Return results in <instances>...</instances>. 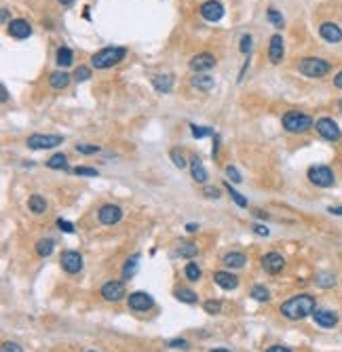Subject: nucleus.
Returning a JSON list of instances; mask_svg holds the SVG:
<instances>
[{
    "instance_id": "nucleus-1",
    "label": "nucleus",
    "mask_w": 342,
    "mask_h": 352,
    "mask_svg": "<svg viewBox=\"0 0 342 352\" xmlns=\"http://www.w3.org/2000/svg\"><path fill=\"white\" fill-rule=\"evenodd\" d=\"M279 312L289 321H302V319H306V316H311L315 312V297L309 295V293L294 295V297H289L287 302L281 304Z\"/></svg>"
},
{
    "instance_id": "nucleus-2",
    "label": "nucleus",
    "mask_w": 342,
    "mask_h": 352,
    "mask_svg": "<svg viewBox=\"0 0 342 352\" xmlns=\"http://www.w3.org/2000/svg\"><path fill=\"white\" fill-rule=\"evenodd\" d=\"M125 57H127L125 47H104L91 55V65L95 70H108L116 63H121Z\"/></svg>"
},
{
    "instance_id": "nucleus-3",
    "label": "nucleus",
    "mask_w": 342,
    "mask_h": 352,
    "mask_svg": "<svg viewBox=\"0 0 342 352\" xmlns=\"http://www.w3.org/2000/svg\"><path fill=\"white\" fill-rule=\"evenodd\" d=\"M281 125L287 133H294V135H302L306 131H311L315 127V120L309 116V114H304V112H298V110H289L283 114L281 118Z\"/></svg>"
},
{
    "instance_id": "nucleus-4",
    "label": "nucleus",
    "mask_w": 342,
    "mask_h": 352,
    "mask_svg": "<svg viewBox=\"0 0 342 352\" xmlns=\"http://www.w3.org/2000/svg\"><path fill=\"white\" fill-rule=\"evenodd\" d=\"M298 72L306 78H323L332 72V63L323 57H304L298 61Z\"/></svg>"
},
{
    "instance_id": "nucleus-5",
    "label": "nucleus",
    "mask_w": 342,
    "mask_h": 352,
    "mask_svg": "<svg viewBox=\"0 0 342 352\" xmlns=\"http://www.w3.org/2000/svg\"><path fill=\"white\" fill-rule=\"evenodd\" d=\"M306 178L317 188H332L336 184V175L328 165H313L306 173Z\"/></svg>"
},
{
    "instance_id": "nucleus-6",
    "label": "nucleus",
    "mask_w": 342,
    "mask_h": 352,
    "mask_svg": "<svg viewBox=\"0 0 342 352\" xmlns=\"http://www.w3.org/2000/svg\"><path fill=\"white\" fill-rule=\"evenodd\" d=\"M26 144L30 150H51V148H57L63 144V137L61 135H45V133H34L26 139Z\"/></svg>"
},
{
    "instance_id": "nucleus-7",
    "label": "nucleus",
    "mask_w": 342,
    "mask_h": 352,
    "mask_svg": "<svg viewBox=\"0 0 342 352\" xmlns=\"http://www.w3.org/2000/svg\"><path fill=\"white\" fill-rule=\"evenodd\" d=\"M315 129L317 133L323 137V139H328V142H338V139L342 137V131L338 127V122L330 116H323V118H317L315 120Z\"/></svg>"
},
{
    "instance_id": "nucleus-8",
    "label": "nucleus",
    "mask_w": 342,
    "mask_h": 352,
    "mask_svg": "<svg viewBox=\"0 0 342 352\" xmlns=\"http://www.w3.org/2000/svg\"><path fill=\"white\" fill-rule=\"evenodd\" d=\"M97 219H99V224H104V226H114V224H118V222L123 219V209L118 207V205L106 203V205L99 207Z\"/></svg>"
},
{
    "instance_id": "nucleus-9",
    "label": "nucleus",
    "mask_w": 342,
    "mask_h": 352,
    "mask_svg": "<svg viewBox=\"0 0 342 352\" xmlns=\"http://www.w3.org/2000/svg\"><path fill=\"white\" fill-rule=\"evenodd\" d=\"M99 295L104 297L106 302H121L125 297V285L121 280H108V283L101 285Z\"/></svg>"
},
{
    "instance_id": "nucleus-10",
    "label": "nucleus",
    "mask_w": 342,
    "mask_h": 352,
    "mask_svg": "<svg viewBox=\"0 0 342 352\" xmlns=\"http://www.w3.org/2000/svg\"><path fill=\"white\" fill-rule=\"evenodd\" d=\"M199 13H201V17L205 21L216 24V21H220L222 17H224V5L218 3V0H207V3L201 5Z\"/></svg>"
},
{
    "instance_id": "nucleus-11",
    "label": "nucleus",
    "mask_w": 342,
    "mask_h": 352,
    "mask_svg": "<svg viewBox=\"0 0 342 352\" xmlns=\"http://www.w3.org/2000/svg\"><path fill=\"white\" fill-rule=\"evenodd\" d=\"M59 261H61V268L68 274H78L82 270V255L78 251H63Z\"/></svg>"
},
{
    "instance_id": "nucleus-12",
    "label": "nucleus",
    "mask_w": 342,
    "mask_h": 352,
    "mask_svg": "<svg viewBox=\"0 0 342 352\" xmlns=\"http://www.w3.org/2000/svg\"><path fill=\"white\" fill-rule=\"evenodd\" d=\"M152 306H155V300H152V295L146 291H135L129 295V308L135 312H146Z\"/></svg>"
},
{
    "instance_id": "nucleus-13",
    "label": "nucleus",
    "mask_w": 342,
    "mask_h": 352,
    "mask_svg": "<svg viewBox=\"0 0 342 352\" xmlns=\"http://www.w3.org/2000/svg\"><path fill=\"white\" fill-rule=\"evenodd\" d=\"M319 36L330 45H338V42H342V28L334 21H323L319 26Z\"/></svg>"
},
{
    "instance_id": "nucleus-14",
    "label": "nucleus",
    "mask_w": 342,
    "mask_h": 352,
    "mask_svg": "<svg viewBox=\"0 0 342 352\" xmlns=\"http://www.w3.org/2000/svg\"><path fill=\"white\" fill-rule=\"evenodd\" d=\"M7 32H9V36L15 38V40H26V38L32 36V26H30V21H26V19H13V21L9 24Z\"/></svg>"
},
{
    "instance_id": "nucleus-15",
    "label": "nucleus",
    "mask_w": 342,
    "mask_h": 352,
    "mask_svg": "<svg viewBox=\"0 0 342 352\" xmlns=\"http://www.w3.org/2000/svg\"><path fill=\"white\" fill-rule=\"evenodd\" d=\"M262 268L268 272V274H279L283 268H285V257L277 251H270L262 257Z\"/></svg>"
},
{
    "instance_id": "nucleus-16",
    "label": "nucleus",
    "mask_w": 342,
    "mask_h": 352,
    "mask_svg": "<svg viewBox=\"0 0 342 352\" xmlns=\"http://www.w3.org/2000/svg\"><path fill=\"white\" fill-rule=\"evenodd\" d=\"M190 70L195 74H199V72H207V70H211L213 65H216V57L211 55V53H199V55H195L193 59H190Z\"/></svg>"
},
{
    "instance_id": "nucleus-17",
    "label": "nucleus",
    "mask_w": 342,
    "mask_h": 352,
    "mask_svg": "<svg viewBox=\"0 0 342 352\" xmlns=\"http://www.w3.org/2000/svg\"><path fill=\"white\" fill-rule=\"evenodd\" d=\"M283 55H285V45H283L281 34H272L270 42H268V59H270V63H281Z\"/></svg>"
},
{
    "instance_id": "nucleus-18",
    "label": "nucleus",
    "mask_w": 342,
    "mask_h": 352,
    "mask_svg": "<svg viewBox=\"0 0 342 352\" xmlns=\"http://www.w3.org/2000/svg\"><path fill=\"white\" fill-rule=\"evenodd\" d=\"M313 319L319 327H326V329H332L336 323H338V314L334 310H315L313 312Z\"/></svg>"
},
{
    "instance_id": "nucleus-19",
    "label": "nucleus",
    "mask_w": 342,
    "mask_h": 352,
    "mask_svg": "<svg viewBox=\"0 0 342 352\" xmlns=\"http://www.w3.org/2000/svg\"><path fill=\"white\" fill-rule=\"evenodd\" d=\"M213 280H216V285H218V287L226 289V291L237 289V285H239V278H237L234 274L226 272V270H218V272L213 274Z\"/></svg>"
},
{
    "instance_id": "nucleus-20",
    "label": "nucleus",
    "mask_w": 342,
    "mask_h": 352,
    "mask_svg": "<svg viewBox=\"0 0 342 352\" xmlns=\"http://www.w3.org/2000/svg\"><path fill=\"white\" fill-rule=\"evenodd\" d=\"M190 173H193V180L197 184H205V182H207V169L203 167L199 156H193L190 158Z\"/></svg>"
},
{
    "instance_id": "nucleus-21",
    "label": "nucleus",
    "mask_w": 342,
    "mask_h": 352,
    "mask_svg": "<svg viewBox=\"0 0 342 352\" xmlns=\"http://www.w3.org/2000/svg\"><path fill=\"white\" fill-rule=\"evenodd\" d=\"M152 84H155V89L159 93H171V89H174V76L171 74H157V76H152Z\"/></svg>"
},
{
    "instance_id": "nucleus-22",
    "label": "nucleus",
    "mask_w": 342,
    "mask_h": 352,
    "mask_svg": "<svg viewBox=\"0 0 342 352\" xmlns=\"http://www.w3.org/2000/svg\"><path fill=\"white\" fill-rule=\"evenodd\" d=\"M49 84L53 86V89H66L68 84H70V74L66 72V70H55L53 74L49 76Z\"/></svg>"
},
{
    "instance_id": "nucleus-23",
    "label": "nucleus",
    "mask_w": 342,
    "mask_h": 352,
    "mask_svg": "<svg viewBox=\"0 0 342 352\" xmlns=\"http://www.w3.org/2000/svg\"><path fill=\"white\" fill-rule=\"evenodd\" d=\"M190 84H193V86H197L199 91L207 93V91H211V89H213L216 80H213V76H207V74H195V76L190 78Z\"/></svg>"
},
{
    "instance_id": "nucleus-24",
    "label": "nucleus",
    "mask_w": 342,
    "mask_h": 352,
    "mask_svg": "<svg viewBox=\"0 0 342 352\" xmlns=\"http://www.w3.org/2000/svg\"><path fill=\"white\" fill-rule=\"evenodd\" d=\"M55 61H57L59 70H63V68H68V65H72V61H74V53H72V49H68V47H59V49H57V55H55Z\"/></svg>"
},
{
    "instance_id": "nucleus-25",
    "label": "nucleus",
    "mask_w": 342,
    "mask_h": 352,
    "mask_svg": "<svg viewBox=\"0 0 342 352\" xmlns=\"http://www.w3.org/2000/svg\"><path fill=\"white\" fill-rule=\"evenodd\" d=\"M245 261H247V257L241 251H230V253L224 255V263L228 268H243Z\"/></svg>"
},
{
    "instance_id": "nucleus-26",
    "label": "nucleus",
    "mask_w": 342,
    "mask_h": 352,
    "mask_svg": "<svg viewBox=\"0 0 342 352\" xmlns=\"http://www.w3.org/2000/svg\"><path fill=\"white\" fill-rule=\"evenodd\" d=\"M174 295H176V300H180L184 304H197V300H199V295L193 289H186V287H178L174 291Z\"/></svg>"
},
{
    "instance_id": "nucleus-27",
    "label": "nucleus",
    "mask_w": 342,
    "mask_h": 352,
    "mask_svg": "<svg viewBox=\"0 0 342 352\" xmlns=\"http://www.w3.org/2000/svg\"><path fill=\"white\" fill-rule=\"evenodd\" d=\"M197 253H199V247H197L195 243H188V240H182L180 243V247H178V255L180 257L193 259V257H197Z\"/></svg>"
},
{
    "instance_id": "nucleus-28",
    "label": "nucleus",
    "mask_w": 342,
    "mask_h": 352,
    "mask_svg": "<svg viewBox=\"0 0 342 352\" xmlns=\"http://www.w3.org/2000/svg\"><path fill=\"white\" fill-rule=\"evenodd\" d=\"M28 207H30L32 213L38 215V213H45V211H47V201L40 194H32L30 201H28Z\"/></svg>"
},
{
    "instance_id": "nucleus-29",
    "label": "nucleus",
    "mask_w": 342,
    "mask_h": 352,
    "mask_svg": "<svg viewBox=\"0 0 342 352\" xmlns=\"http://www.w3.org/2000/svg\"><path fill=\"white\" fill-rule=\"evenodd\" d=\"M47 167L49 169H68V156L66 154H61V152H57V154H53V156H51L49 158V161H47Z\"/></svg>"
},
{
    "instance_id": "nucleus-30",
    "label": "nucleus",
    "mask_w": 342,
    "mask_h": 352,
    "mask_svg": "<svg viewBox=\"0 0 342 352\" xmlns=\"http://www.w3.org/2000/svg\"><path fill=\"white\" fill-rule=\"evenodd\" d=\"M36 253L40 257H49L51 253H53V240H51V238H40L36 243Z\"/></svg>"
},
{
    "instance_id": "nucleus-31",
    "label": "nucleus",
    "mask_w": 342,
    "mask_h": 352,
    "mask_svg": "<svg viewBox=\"0 0 342 352\" xmlns=\"http://www.w3.org/2000/svg\"><path fill=\"white\" fill-rule=\"evenodd\" d=\"M138 263H140V255L135 253V255H131V257L127 259V263L123 266V276H125V278H131V276L135 274V270H138Z\"/></svg>"
},
{
    "instance_id": "nucleus-32",
    "label": "nucleus",
    "mask_w": 342,
    "mask_h": 352,
    "mask_svg": "<svg viewBox=\"0 0 342 352\" xmlns=\"http://www.w3.org/2000/svg\"><path fill=\"white\" fill-rule=\"evenodd\" d=\"M251 297H253L255 302H268V300H270V293H268V289L262 287V285H253V287H251Z\"/></svg>"
},
{
    "instance_id": "nucleus-33",
    "label": "nucleus",
    "mask_w": 342,
    "mask_h": 352,
    "mask_svg": "<svg viewBox=\"0 0 342 352\" xmlns=\"http://www.w3.org/2000/svg\"><path fill=\"white\" fill-rule=\"evenodd\" d=\"M184 274H186V278H188V280H193V283H197V280L201 278V268L197 266L195 261H190V263H186Z\"/></svg>"
},
{
    "instance_id": "nucleus-34",
    "label": "nucleus",
    "mask_w": 342,
    "mask_h": 352,
    "mask_svg": "<svg viewBox=\"0 0 342 352\" xmlns=\"http://www.w3.org/2000/svg\"><path fill=\"white\" fill-rule=\"evenodd\" d=\"M266 17H268V21L275 26V28H283L285 26V19H283V15L277 11V9H268V13H266Z\"/></svg>"
},
{
    "instance_id": "nucleus-35",
    "label": "nucleus",
    "mask_w": 342,
    "mask_h": 352,
    "mask_svg": "<svg viewBox=\"0 0 342 352\" xmlns=\"http://www.w3.org/2000/svg\"><path fill=\"white\" fill-rule=\"evenodd\" d=\"M226 190H228L230 199H232V201H234V203H237L239 207H247V199H245V196L241 194V192H237V190H234V188H232L230 184H226Z\"/></svg>"
},
{
    "instance_id": "nucleus-36",
    "label": "nucleus",
    "mask_w": 342,
    "mask_h": 352,
    "mask_svg": "<svg viewBox=\"0 0 342 352\" xmlns=\"http://www.w3.org/2000/svg\"><path fill=\"white\" fill-rule=\"evenodd\" d=\"M190 133H193V137H197V139H203V137L216 135V133H213V129H209V127H197V125H190Z\"/></svg>"
},
{
    "instance_id": "nucleus-37",
    "label": "nucleus",
    "mask_w": 342,
    "mask_h": 352,
    "mask_svg": "<svg viewBox=\"0 0 342 352\" xmlns=\"http://www.w3.org/2000/svg\"><path fill=\"white\" fill-rule=\"evenodd\" d=\"M74 80L76 82H84V80H89V76H91V70L87 68V65H78L76 70H74Z\"/></svg>"
},
{
    "instance_id": "nucleus-38",
    "label": "nucleus",
    "mask_w": 342,
    "mask_h": 352,
    "mask_svg": "<svg viewBox=\"0 0 342 352\" xmlns=\"http://www.w3.org/2000/svg\"><path fill=\"white\" fill-rule=\"evenodd\" d=\"M315 283H317L319 287H326V289H328V287H334V285H336V278H334L332 274H326V272H323V274H319V276L315 278Z\"/></svg>"
},
{
    "instance_id": "nucleus-39",
    "label": "nucleus",
    "mask_w": 342,
    "mask_h": 352,
    "mask_svg": "<svg viewBox=\"0 0 342 352\" xmlns=\"http://www.w3.org/2000/svg\"><path fill=\"white\" fill-rule=\"evenodd\" d=\"M169 156H171V161H174V165L178 167V169H184L188 163H186V158H184V154L178 150V148H174V150H171L169 152Z\"/></svg>"
},
{
    "instance_id": "nucleus-40",
    "label": "nucleus",
    "mask_w": 342,
    "mask_h": 352,
    "mask_svg": "<svg viewBox=\"0 0 342 352\" xmlns=\"http://www.w3.org/2000/svg\"><path fill=\"white\" fill-rule=\"evenodd\" d=\"M239 49H241L243 55H249V51H251V34H243L241 40H239Z\"/></svg>"
},
{
    "instance_id": "nucleus-41",
    "label": "nucleus",
    "mask_w": 342,
    "mask_h": 352,
    "mask_svg": "<svg viewBox=\"0 0 342 352\" xmlns=\"http://www.w3.org/2000/svg\"><path fill=\"white\" fill-rule=\"evenodd\" d=\"M74 173L80 178H97V169L93 167H74Z\"/></svg>"
},
{
    "instance_id": "nucleus-42",
    "label": "nucleus",
    "mask_w": 342,
    "mask_h": 352,
    "mask_svg": "<svg viewBox=\"0 0 342 352\" xmlns=\"http://www.w3.org/2000/svg\"><path fill=\"white\" fill-rule=\"evenodd\" d=\"M76 152L78 154H97L99 152V146H95V144H78L76 146Z\"/></svg>"
},
{
    "instance_id": "nucleus-43",
    "label": "nucleus",
    "mask_w": 342,
    "mask_h": 352,
    "mask_svg": "<svg viewBox=\"0 0 342 352\" xmlns=\"http://www.w3.org/2000/svg\"><path fill=\"white\" fill-rule=\"evenodd\" d=\"M226 175H228V180L234 182V184H241V182H243V178H241V173H239V169L232 167V165L226 167Z\"/></svg>"
},
{
    "instance_id": "nucleus-44",
    "label": "nucleus",
    "mask_w": 342,
    "mask_h": 352,
    "mask_svg": "<svg viewBox=\"0 0 342 352\" xmlns=\"http://www.w3.org/2000/svg\"><path fill=\"white\" fill-rule=\"evenodd\" d=\"M222 310V304L218 300H209V302H205V312H209V314H218Z\"/></svg>"
},
{
    "instance_id": "nucleus-45",
    "label": "nucleus",
    "mask_w": 342,
    "mask_h": 352,
    "mask_svg": "<svg viewBox=\"0 0 342 352\" xmlns=\"http://www.w3.org/2000/svg\"><path fill=\"white\" fill-rule=\"evenodd\" d=\"M0 352H24L19 344H15V342H5L3 346H0Z\"/></svg>"
},
{
    "instance_id": "nucleus-46",
    "label": "nucleus",
    "mask_w": 342,
    "mask_h": 352,
    "mask_svg": "<svg viewBox=\"0 0 342 352\" xmlns=\"http://www.w3.org/2000/svg\"><path fill=\"white\" fill-rule=\"evenodd\" d=\"M57 226H59V230L68 232V234H72L74 232V226L70 222H66V219H57Z\"/></svg>"
},
{
    "instance_id": "nucleus-47",
    "label": "nucleus",
    "mask_w": 342,
    "mask_h": 352,
    "mask_svg": "<svg viewBox=\"0 0 342 352\" xmlns=\"http://www.w3.org/2000/svg\"><path fill=\"white\" fill-rule=\"evenodd\" d=\"M251 228H253V232H255V234H260V236H268V228H266V226H260V224H253Z\"/></svg>"
},
{
    "instance_id": "nucleus-48",
    "label": "nucleus",
    "mask_w": 342,
    "mask_h": 352,
    "mask_svg": "<svg viewBox=\"0 0 342 352\" xmlns=\"http://www.w3.org/2000/svg\"><path fill=\"white\" fill-rule=\"evenodd\" d=\"M205 196H209V199H218L220 196V190L213 188V186H207L205 188Z\"/></svg>"
},
{
    "instance_id": "nucleus-49",
    "label": "nucleus",
    "mask_w": 342,
    "mask_h": 352,
    "mask_svg": "<svg viewBox=\"0 0 342 352\" xmlns=\"http://www.w3.org/2000/svg\"><path fill=\"white\" fill-rule=\"evenodd\" d=\"M169 348H182L184 350V348H188V342L186 340H171L169 342Z\"/></svg>"
},
{
    "instance_id": "nucleus-50",
    "label": "nucleus",
    "mask_w": 342,
    "mask_h": 352,
    "mask_svg": "<svg viewBox=\"0 0 342 352\" xmlns=\"http://www.w3.org/2000/svg\"><path fill=\"white\" fill-rule=\"evenodd\" d=\"M266 352H292V350H289L287 346H270Z\"/></svg>"
},
{
    "instance_id": "nucleus-51",
    "label": "nucleus",
    "mask_w": 342,
    "mask_h": 352,
    "mask_svg": "<svg viewBox=\"0 0 342 352\" xmlns=\"http://www.w3.org/2000/svg\"><path fill=\"white\" fill-rule=\"evenodd\" d=\"M334 86H336V89H342V70L334 76Z\"/></svg>"
},
{
    "instance_id": "nucleus-52",
    "label": "nucleus",
    "mask_w": 342,
    "mask_h": 352,
    "mask_svg": "<svg viewBox=\"0 0 342 352\" xmlns=\"http://www.w3.org/2000/svg\"><path fill=\"white\" fill-rule=\"evenodd\" d=\"M328 211L332 215H338V217H342V207H328Z\"/></svg>"
},
{
    "instance_id": "nucleus-53",
    "label": "nucleus",
    "mask_w": 342,
    "mask_h": 352,
    "mask_svg": "<svg viewBox=\"0 0 342 352\" xmlns=\"http://www.w3.org/2000/svg\"><path fill=\"white\" fill-rule=\"evenodd\" d=\"M9 24H11V21H9V9H3V26L9 28Z\"/></svg>"
},
{
    "instance_id": "nucleus-54",
    "label": "nucleus",
    "mask_w": 342,
    "mask_h": 352,
    "mask_svg": "<svg viewBox=\"0 0 342 352\" xmlns=\"http://www.w3.org/2000/svg\"><path fill=\"white\" fill-rule=\"evenodd\" d=\"M0 93H3V95H0V97H3V101L9 99V93H7V86L5 84H0Z\"/></svg>"
},
{
    "instance_id": "nucleus-55",
    "label": "nucleus",
    "mask_w": 342,
    "mask_h": 352,
    "mask_svg": "<svg viewBox=\"0 0 342 352\" xmlns=\"http://www.w3.org/2000/svg\"><path fill=\"white\" fill-rule=\"evenodd\" d=\"M186 230H188V232H197V230H199V224H188Z\"/></svg>"
},
{
    "instance_id": "nucleus-56",
    "label": "nucleus",
    "mask_w": 342,
    "mask_h": 352,
    "mask_svg": "<svg viewBox=\"0 0 342 352\" xmlns=\"http://www.w3.org/2000/svg\"><path fill=\"white\" fill-rule=\"evenodd\" d=\"M209 352H230V350H224V348H213V350H209Z\"/></svg>"
},
{
    "instance_id": "nucleus-57",
    "label": "nucleus",
    "mask_w": 342,
    "mask_h": 352,
    "mask_svg": "<svg viewBox=\"0 0 342 352\" xmlns=\"http://www.w3.org/2000/svg\"><path fill=\"white\" fill-rule=\"evenodd\" d=\"M59 3H61V5H72L74 0H59Z\"/></svg>"
},
{
    "instance_id": "nucleus-58",
    "label": "nucleus",
    "mask_w": 342,
    "mask_h": 352,
    "mask_svg": "<svg viewBox=\"0 0 342 352\" xmlns=\"http://www.w3.org/2000/svg\"><path fill=\"white\" fill-rule=\"evenodd\" d=\"M338 110L342 112V99H338Z\"/></svg>"
},
{
    "instance_id": "nucleus-59",
    "label": "nucleus",
    "mask_w": 342,
    "mask_h": 352,
    "mask_svg": "<svg viewBox=\"0 0 342 352\" xmlns=\"http://www.w3.org/2000/svg\"><path fill=\"white\" fill-rule=\"evenodd\" d=\"M89 352H93V350H89Z\"/></svg>"
}]
</instances>
